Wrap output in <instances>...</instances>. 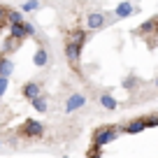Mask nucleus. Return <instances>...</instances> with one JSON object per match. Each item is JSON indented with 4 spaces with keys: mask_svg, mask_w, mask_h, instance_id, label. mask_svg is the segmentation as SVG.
I'll return each mask as SVG.
<instances>
[{
    "mask_svg": "<svg viewBox=\"0 0 158 158\" xmlns=\"http://www.w3.org/2000/svg\"><path fill=\"white\" fill-rule=\"evenodd\" d=\"M121 133H123L121 126H102V128H98L93 133V149H102L105 144L114 142Z\"/></svg>",
    "mask_w": 158,
    "mask_h": 158,
    "instance_id": "f257e3e1",
    "label": "nucleus"
},
{
    "mask_svg": "<svg viewBox=\"0 0 158 158\" xmlns=\"http://www.w3.org/2000/svg\"><path fill=\"white\" fill-rule=\"evenodd\" d=\"M21 135L23 137H42L44 135V126L40 123V121H35V118H30V121H26L21 126Z\"/></svg>",
    "mask_w": 158,
    "mask_h": 158,
    "instance_id": "f03ea898",
    "label": "nucleus"
},
{
    "mask_svg": "<svg viewBox=\"0 0 158 158\" xmlns=\"http://www.w3.org/2000/svg\"><path fill=\"white\" fill-rule=\"evenodd\" d=\"M107 23H109V19L102 12H91V14L86 16V28L89 30H98V28H102V26H107Z\"/></svg>",
    "mask_w": 158,
    "mask_h": 158,
    "instance_id": "7ed1b4c3",
    "label": "nucleus"
},
{
    "mask_svg": "<svg viewBox=\"0 0 158 158\" xmlns=\"http://www.w3.org/2000/svg\"><path fill=\"white\" fill-rule=\"evenodd\" d=\"M86 105V98L81 93H72L68 100H65V112H77L79 107H84Z\"/></svg>",
    "mask_w": 158,
    "mask_h": 158,
    "instance_id": "20e7f679",
    "label": "nucleus"
},
{
    "mask_svg": "<svg viewBox=\"0 0 158 158\" xmlns=\"http://www.w3.org/2000/svg\"><path fill=\"white\" fill-rule=\"evenodd\" d=\"M89 40V35H86V30H72V33L68 35V40L65 42H70V44H74V47H84V42Z\"/></svg>",
    "mask_w": 158,
    "mask_h": 158,
    "instance_id": "39448f33",
    "label": "nucleus"
},
{
    "mask_svg": "<svg viewBox=\"0 0 158 158\" xmlns=\"http://www.w3.org/2000/svg\"><path fill=\"white\" fill-rule=\"evenodd\" d=\"M135 12V5L133 2H118L116 10H114V19H126Z\"/></svg>",
    "mask_w": 158,
    "mask_h": 158,
    "instance_id": "423d86ee",
    "label": "nucleus"
},
{
    "mask_svg": "<svg viewBox=\"0 0 158 158\" xmlns=\"http://www.w3.org/2000/svg\"><path fill=\"white\" fill-rule=\"evenodd\" d=\"M23 95H26L28 100L40 98V95H42V86H40L37 81H30V84H26V86H23Z\"/></svg>",
    "mask_w": 158,
    "mask_h": 158,
    "instance_id": "0eeeda50",
    "label": "nucleus"
},
{
    "mask_svg": "<svg viewBox=\"0 0 158 158\" xmlns=\"http://www.w3.org/2000/svg\"><path fill=\"white\" fill-rule=\"evenodd\" d=\"M12 72H14V63H12V58H7V56H0V77L10 79Z\"/></svg>",
    "mask_w": 158,
    "mask_h": 158,
    "instance_id": "6e6552de",
    "label": "nucleus"
},
{
    "mask_svg": "<svg viewBox=\"0 0 158 158\" xmlns=\"http://www.w3.org/2000/svg\"><path fill=\"white\" fill-rule=\"evenodd\" d=\"M79 51H81L79 47H74V44H70V42H65V56H68V60L74 65V68L79 65Z\"/></svg>",
    "mask_w": 158,
    "mask_h": 158,
    "instance_id": "1a4fd4ad",
    "label": "nucleus"
},
{
    "mask_svg": "<svg viewBox=\"0 0 158 158\" xmlns=\"http://www.w3.org/2000/svg\"><path fill=\"white\" fill-rule=\"evenodd\" d=\"M144 128H147V126H144V118H135V121L126 123L121 130H123V133H130V135H135V133H142Z\"/></svg>",
    "mask_w": 158,
    "mask_h": 158,
    "instance_id": "9d476101",
    "label": "nucleus"
},
{
    "mask_svg": "<svg viewBox=\"0 0 158 158\" xmlns=\"http://www.w3.org/2000/svg\"><path fill=\"white\" fill-rule=\"evenodd\" d=\"M10 37H12V40H16V42H21V40H26V30H23V23L10 26Z\"/></svg>",
    "mask_w": 158,
    "mask_h": 158,
    "instance_id": "9b49d317",
    "label": "nucleus"
},
{
    "mask_svg": "<svg viewBox=\"0 0 158 158\" xmlns=\"http://www.w3.org/2000/svg\"><path fill=\"white\" fill-rule=\"evenodd\" d=\"M33 63L37 65V68H44V65L49 63V54H47V49H37V54H35Z\"/></svg>",
    "mask_w": 158,
    "mask_h": 158,
    "instance_id": "f8f14e48",
    "label": "nucleus"
},
{
    "mask_svg": "<svg viewBox=\"0 0 158 158\" xmlns=\"http://www.w3.org/2000/svg\"><path fill=\"white\" fill-rule=\"evenodd\" d=\"M23 21H26V16L21 14V12H14V10H10V12H7V23H10V26L23 23Z\"/></svg>",
    "mask_w": 158,
    "mask_h": 158,
    "instance_id": "ddd939ff",
    "label": "nucleus"
},
{
    "mask_svg": "<svg viewBox=\"0 0 158 158\" xmlns=\"http://www.w3.org/2000/svg\"><path fill=\"white\" fill-rule=\"evenodd\" d=\"M100 105H102L105 109H116L118 102H116V100H114L109 93H102V95H100Z\"/></svg>",
    "mask_w": 158,
    "mask_h": 158,
    "instance_id": "4468645a",
    "label": "nucleus"
},
{
    "mask_svg": "<svg viewBox=\"0 0 158 158\" xmlns=\"http://www.w3.org/2000/svg\"><path fill=\"white\" fill-rule=\"evenodd\" d=\"M30 105H33L37 112H47V93H42L40 98H35V100H30Z\"/></svg>",
    "mask_w": 158,
    "mask_h": 158,
    "instance_id": "2eb2a0df",
    "label": "nucleus"
},
{
    "mask_svg": "<svg viewBox=\"0 0 158 158\" xmlns=\"http://www.w3.org/2000/svg\"><path fill=\"white\" fill-rule=\"evenodd\" d=\"M42 7V2H21V10L23 12H37Z\"/></svg>",
    "mask_w": 158,
    "mask_h": 158,
    "instance_id": "dca6fc26",
    "label": "nucleus"
},
{
    "mask_svg": "<svg viewBox=\"0 0 158 158\" xmlns=\"http://www.w3.org/2000/svg\"><path fill=\"white\" fill-rule=\"evenodd\" d=\"M23 30H26V37H35V35H37V28H35L30 21H23Z\"/></svg>",
    "mask_w": 158,
    "mask_h": 158,
    "instance_id": "f3484780",
    "label": "nucleus"
},
{
    "mask_svg": "<svg viewBox=\"0 0 158 158\" xmlns=\"http://www.w3.org/2000/svg\"><path fill=\"white\" fill-rule=\"evenodd\" d=\"M7 12H10V7H7V5H0V26L7 21Z\"/></svg>",
    "mask_w": 158,
    "mask_h": 158,
    "instance_id": "a211bd4d",
    "label": "nucleus"
},
{
    "mask_svg": "<svg viewBox=\"0 0 158 158\" xmlns=\"http://www.w3.org/2000/svg\"><path fill=\"white\" fill-rule=\"evenodd\" d=\"M156 28V21H147L144 26H139V33H149V30Z\"/></svg>",
    "mask_w": 158,
    "mask_h": 158,
    "instance_id": "6ab92c4d",
    "label": "nucleus"
},
{
    "mask_svg": "<svg viewBox=\"0 0 158 158\" xmlns=\"http://www.w3.org/2000/svg\"><path fill=\"white\" fill-rule=\"evenodd\" d=\"M144 126H147V128H149V126H158V114L147 116V118H144Z\"/></svg>",
    "mask_w": 158,
    "mask_h": 158,
    "instance_id": "aec40b11",
    "label": "nucleus"
},
{
    "mask_svg": "<svg viewBox=\"0 0 158 158\" xmlns=\"http://www.w3.org/2000/svg\"><path fill=\"white\" fill-rule=\"evenodd\" d=\"M7 84H10V79H5V77H0V95L7 91Z\"/></svg>",
    "mask_w": 158,
    "mask_h": 158,
    "instance_id": "412c9836",
    "label": "nucleus"
},
{
    "mask_svg": "<svg viewBox=\"0 0 158 158\" xmlns=\"http://www.w3.org/2000/svg\"><path fill=\"white\" fill-rule=\"evenodd\" d=\"M89 158H102L100 149H91V151H89Z\"/></svg>",
    "mask_w": 158,
    "mask_h": 158,
    "instance_id": "4be33fe9",
    "label": "nucleus"
},
{
    "mask_svg": "<svg viewBox=\"0 0 158 158\" xmlns=\"http://www.w3.org/2000/svg\"><path fill=\"white\" fill-rule=\"evenodd\" d=\"M156 89H158V77H156Z\"/></svg>",
    "mask_w": 158,
    "mask_h": 158,
    "instance_id": "5701e85b",
    "label": "nucleus"
},
{
    "mask_svg": "<svg viewBox=\"0 0 158 158\" xmlns=\"http://www.w3.org/2000/svg\"><path fill=\"white\" fill-rule=\"evenodd\" d=\"M65 158H68V156H65Z\"/></svg>",
    "mask_w": 158,
    "mask_h": 158,
    "instance_id": "b1692460",
    "label": "nucleus"
}]
</instances>
